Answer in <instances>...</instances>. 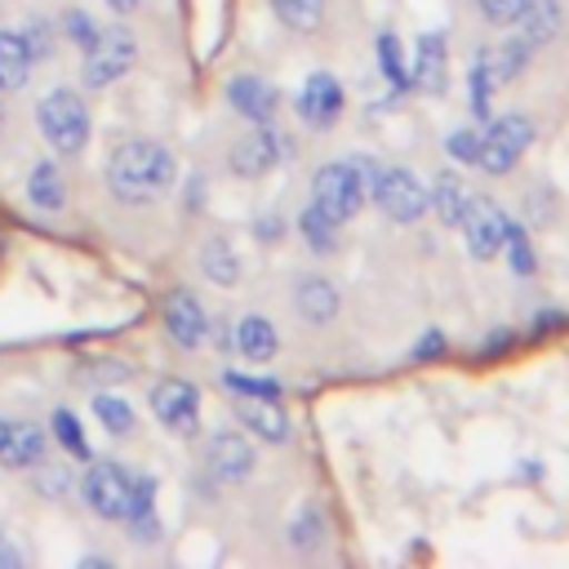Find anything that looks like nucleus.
I'll use <instances>...</instances> for the list:
<instances>
[{"mask_svg": "<svg viewBox=\"0 0 569 569\" xmlns=\"http://www.w3.org/2000/svg\"><path fill=\"white\" fill-rule=\"evenodd\" d=\"M160 316H164V329H169V338H173L178 347H200L209 320H204V307H200L187 289H173V293L164 298Z\"/></svg>", "mask_w": 569, "mask_h": 569, "instance_id": "9b49d317", "label": "nucleus"}, {"mask_svg": "<svg viewBox=\"0 0 569 569\" xmlns=\"http://www.w3.org/2000/svg\"><path fill=\"white\" fill-rule=\"evenodd\" d=\"M80 493H84L89 511H98L107 520H124L133 507V476H124L116 462H93L80 480Z\"/></svg>", "mask_w": 569, "mask_h": 569, "instance_id": "0eeeda50", "label": "nucleus"}, {"mask_svg": "<svg viewBox=\"0 0 569 569\" xmlns=\"http://www.w3.org/2000/svg\"><path fill=\"white\" fill-rule=\"evenodd\" d=\"M133 53H138V44H133V36L124 31V27H107V31H98L93 36V44L84 49V84L89 89H107L111 80H120L129 67H133Z\"/></svg>", "mask_w": 569, "mask_h": 569, "instance_id": "39448f33", "label": "nucleus"}, {"mask_svg": "<svg viewBox=\"0 0 569 569\" xmlns=\"http://www.w3.org/2000/svg\"><path fill=\"white\" fill-rule=\"evenodd\" d=\"M458 227H462L467 249H471L476 258H493V253H502V240H507V213H502L493 200H471Z\"/></svg>", "mask_w": 569, "mask_h": 569, "instance_id": "1a4fd4ad", "label": "nucleus"}, {"mask_svg": "<svg viewBox=\"0 0 569 569\" xmlns=\"http://www.w3.org/2000/svg\"><path fill=\"white\" fill-rule=\"evenodd\" d=\"M373 204L391 218V222H418L431 204V191L409 173V169H378L373 187H369Z\"/></svg>", "mask_w": 569, "mask_h": 569, "instance_id": "20e7f679", "label": "nucleus"}, {"mask_svg": "<svg viewBox=\"0 0 569 569\" xmlns=\"http://www.w3.org/2000/svg\"><path fill=\"white\" fill-rule=\"evenodd\" d=\"M107 4H111V9H116V13H129V9H133V4H138V0H107Z\"/></svg>", "mask_w": 569, "mask_h": 569, "instance_id": "4c0bfd02", "label": "nucleus"}, {"mask_svg": "<svg viewBox=\"0 0 569 569\" xmlns=\"http://www.w3.org/2000/svg\"><path fill=\"white\" fill-rule=\"evenodd\" d=\"M4 436H9V422L0 418V449H4Z\"/></svg>", "mask_w": 569, "mask_h": 569, "instance_id": "58836bf2", "label": "nucleus"}, {"mask_svg": "<svg viewBox=\"0 0 569 569\" xmlns=\"http://www.w3.org/2000/svg\"><path fill=\"white\" fill-rule=\"evenodd\" d=\"M93 413H98V422L111 431V436H124L129 427H133V409H129V400H120V396H93Z\"/></svg>", "mask_w": 569, "mask_h": 569, "instance_id": "bb28decb", "label": "nucleus"}, {"mask_svg": "<svg viewBox=\"0 0 569 569\" xmlns=\"http://www.w3.org/2000/svg\"><path fill=\"white\" fill-rule=\"evenodd\" d=\"M298 311H302L307 320L325 325V320L338 311V293H333V284H329V280H302V284H298Z\"/></svg>", "mask_w": 569, "mask_h": 569, "instance_id": "412c9836", "label": "nucleus"}, {"mask_svg": "<svg viewBox=\"0 0 569 569\" xmlns=\"http://www.w3.org/2000/svg\"><path fill=\"white\" fill-rule=\"evenodd\" d=\"M227 98H231V107H236L244 120H253V124H267V120L276 116V89H271L267 80H258V76H236V80L227 84Z\"/></svg>", "mask_w": 569, "mask_h": 569, "instance_id": "4468645a", "label": "nucleus"}, {"mask_svg": "<svg viewBox=\"0 0 569 569\" xmlns=\"http://www.w3.org/2000/svg\"><path fill=\"white\" fill-rule=\"evenodd\" d=\"M173 156L151 138H129L107 160V187L120 200H156L173 187Z\"/></svg>", "mask_w": 569, "mask_h": 569, "instance_id": "f257e3e1", "label": "nucleus"}, {"mask_svg": "<svg viewBox=\"0 0 569 569\" xmlns=\"http://www.w3.org/2000/svg\"><path fill=\"white\" fill-rule=\"evenodd\" d=\"M529 142H533V124H529L525 116H498V120L480 133L476 164H480L485 173H507V169L525 156Z\"/></svg>", "mask_w": 569, "mask_h": 569, "instance_id": "423d86ee", "label": "nucleus"}, {"mask_svg": "<svg viewBox=\"0 0 569 569\" xmlns=\"http://www.w3.org/2000/svg\"><path fill=\"white\" fill-rule=\"evenodd\" d=\"M49 427H53V436H58V445L62 449H71V453H89L84 449V436H80V422H76V413L71 409H53V418H49Z\"/></svg>", "mask_w": 569, "mask_h": 569, "instance_id": "c756f323", "label": "nucleus"}, {"mask_svg": "<svg viewBox=\"0 0 569 569\" xmlns=\"http://www.w3.org/2000/svg\"><path fill=\"white\" fill-rule=\"evenodd\" d=\"M209 462H213V471H218L222 480H244V476L253 471V445H249L240 431H222V436H213V445H209Z\"/></svg>", "mask_w": 569, "mask_h": 569, "instance_id": "2eb2a0df", "label": "nucleus"}, {"mask_svg": "<svg viewBox=\"0 0 569 569\" xmlns=\"http://www.w3.org/2000/svg\"><path fill=\"white\" fill-rule=\"evenodd\" d=\"M516 22L525 27V44H542V40L556 31L560 9H556V0H529V4H525V13H520Z\"/></svg>", "mask_w": 569, "mask_h": 569, "instance_id": "5701e85b", "label": "nucleus"}, {"mask_svg": "<svg viewBox=\"0 0 569 569\" xmlns=\"http://www.w3.org/2000/svg\"><path fill=\"white\" fill-rule=\"evenodd\" d=\"M36 124H40L44 142H53L62 156L80 151L89 138V111H84L76 89H49L36 107Z\"/></svg>", "mask_w": 569, "mask_h": 569, "instance_id": "7ed1b4c3", "label": "nucleus"}, {"mask_svg": "<svg viewBox=\"0 0 569 569\" xmlns=\"http://www.w3.org/2000/svg\"><path fill=\"white\" fill-rule=\"evenodd\" d=\"M378 58H382V71H387L391 84H405V80H409V76H405V62H400V44H396L391 31L378 36Z\"/></svg>", "mask_w": 569, "mask_h": 569, "instance_id": "2f4dec72", "label": "nucleus"}, {"mask_svg": "<svg viewBox=\"0 0 569 569\" xmlns=\"http://www.w3.org/2000/svg\"><path fill=\"white\" fill-rule=\"evenodd\" d=\"M280 160V138L271 129H253L249 138H240L227 156V164L240 173V178H262L271 164Z\"/></svg>", "mask_w": 569, "mask_h": 569, "instance_id": "f8f14e48", "label": "nucleus"}, {"mask_svg": "<svg viewBox=\"0 0 569 569\" xmlns=\"http://www.w3.org/2000/svg\"><path fill=\"white\" fill-rule=\"evenodd\" d=\"M67 31H71V40H76L80 49H89V44H93V36H98V27H93L84 13H67Z\"/></svg>", "mask_w": 569, "mask_h": 569, "instance_id": "c9c22d12", "label": "nucleus"}, {"mask_svg": "<svg viewBox=\"0 0 569 569\" xmlns=\"http://www.w3.org/2000/svg\"><path fill=\"white\" fill-rule=\"evenodd\" d=\"M373 173L378 164L369 160H333L316 173L311 182V209H320L329 222H347L356 218V209L365 204L369 187H373Z\"/></svg>", "mask_w": 569, "mask_h": 569, "instance_id": "f03ea898", "label": "nucleus"}, {"mask_svg": "<svg viewBox=\"0 0 569 569\" xmlns=\"http://www.w3.org/2000/svg\"><path fill=\"white\" fill-rule=\"evenodd\" d=\"M31 44L18 31H0V89H22L31 76Z\"/></svg>", "mask_w": 569, "mask_h": 569, "instance_id": "f3484780", "label": "nucleus"}, {"mask_svg": "<svg viewBox=\"0 0 569 569\" xmlns=\"http://www.w3.org/2000/svg\"><path fill=\"white\" fill-rule=\"evenodd\" d=\"M320 529H325L320 507H302L298 520H293V529H289V542H293V547H316V542H320Z\"/></svg>", "mask_w": 569, "mask_h": 569, "instance_id": "7c9ffc66", "label": "nucleus"}, {"mask_svg": "<svg viewBox=\"0 0 569 569\" xmlns=\"http://www.w3.org/2000/svg\"><path fill=\"white\" fill-rule=\"evenodd\" d=\"M18 565H22V551H18L13 542L0 538V569H18Z\"/></svg>", "mask_w": 569, "mask_h": 569, "instance_id": "e433bc0d", "label": "nucleus"}, {"mask_svg": "<svg viewBox=\"0 0 569 569\" xmlns=\"http://www.w3.org/2000/svg\"><path fill=\"white\" fill-rule=\"evenodd\" d=\"M27 196H31V204H36V209H62L67 191H62L58 169H53V164H36V169H31V178H27Z\"/></svg>", "mask_w": 569, "mask_h": 569, "instance_id": "4be33fe9", "label": "nucleus"}, {"mask_svg": "<svg viewBox=\"0 0 569 569\" xmlns=\"http://www.w3.org/2000/svg\"><path fill=\"white\" fill-rule=\"evenodd\" d=\"M493 67H489V53L485 49H476L471 53V71H467V89H471V111L485 120L489 116V93H493Z\"/></svg>", "mask_w": 569, "mask_h": 569, "instance_id": "b1692460", "label": "nucleus"}, {"mask_svg": "<svg viewBox=\"0 0 569 569\" xmlns=\"http://www.w3.org/2000/svg\"><path fill=\"white\" fill-rule=\"evenodd\" d=\"M200 267H204V276H209V280H218V284H231V280L240 276V262L231 258V249H227L222 240H209V244H204Z\"/></svg>", "mask_w": 569, "mask_h": 569, "instance_id": "a878e982", "label": "nucleus"}, {"mask_svg": "<svg viewBox=\"0 0 569 569\" xmlns=\"http://www.w3.org/2000/svg\"><path fill=\"white\" fill-rule=\"evenodd\" d=\"M298 116H302L311 129H329V124L342 116V84H338L329 71L307 76V84L298 89Z\"/></svg>", "mask_w": 569, "mask_h": 569, "instance_id": "9d476101", "label": "nucleus"}, {"mask_svg": "<svg viewBox=\"0 0 569 569\" xmlns=\"http://www.w3.org/2000/svg\"><path fill=\"white\" fill-rule=\"evenodd\" d=\"M525 4H529V0H480V13H485L489 22H498V27H507V22H516V18L525 13Z\"/></svg>", "mask_w": 569, "mask_h": 569, "instance_id": "72a5a7b5", "label": "nucleus"}, {"mask_svg": "<svg viewBox=\"0 0 569 569\" xmlns=\"http://www.w3.org/2000/svg\"><path fill=\"white\" fill-rule=\"evenodd\" d=\"M449 156H458V160H471L476 164V151H480V133H471V129H458V133H449Z\"/></svg>", "mask_w": 569, "mask_h": 569, "instance_id": "f704fd0d", "label": "nucleus"}, {"mask_svg": "<svg viewBox=\"0 0 569 569\" xmlns=\"http://www.w3.org/2000/svg\"><path fill=\"white\" fill-rule=\"evenodd\" d=\"M236 418H240L253 436H262V440H271V445H280V440L289 436V418H284V409L276 405V396H236Z\"/></svg>", "mask_w": 569, "mask_h": 569, "instance_id": "ddd939ff", "label": "nucleus"}, {"mask_svg": "<svg viewBox=\"0 0 569 569\" xmlns=\"http://www.w3.org/2000/svg\"><path fill=\"white\" fill-rule=\"evenodd\" d=\"M333 231H338V222H329L320 209H307V213H302V236H307V244H311L316 253H329V249H333Z\"/></svg>", "mask_w": 569, "mask_h": 569, "instance_id": "cd10ccee", "label": "nucleus"}, {"mask_svg": "<svg viewBox=\"0 0 569 569\" xmlns=\"http://www.w3.org/2000/svg\"><path fill=\"white\" fill-rule=\"evenodd\" d=\"M467 204H471V196H467L462 178L458 173H440L436 187H431V209L440 213V222H462Z\"/></svg>", "mask_w": 569, "mask_h": 569, "instance_id": "aec40b11", "label": "nucleus"}, {"mask_svg": "<svg viewBox=\"0 0 569 569\" xmlns=\"http://www.w3.org/2000/svg\"><path fill=\"white\" fill-rule=\"evenodd\" d=\"M0 124H4V107H0Z\"/></svg>", "mask_w": 569, "mask_h": 569, "instance_id": "ea45409f", "label": "nucleus"}, {"mask_svg": "<svg viewBox=\"0 0 569 569\" xmlns=\"http://www.w3.org/2000/svg\"><path fill=\"white\" fill-rule=\"evenodd\" d=\"M0 458H4V467H36L44 458V431L31 422H9Z\"/></svg>", "mask_w": 569, "mask_h": 569, "instance_id": "a211bd4d", "label": "nucleus"}, {"mask_svg": "<svg viewBox=\"0 0 569 569\" xmlns=\"http://www.w3.org/2000/svg\"><path fill=\"white\" fill-rule=\"evenodd\" d=\"M222 382L231 387V396H276V391H280L276 382H267V378H249V373H236V369H227Z\"/></svg>", "mask_w": 569, "mask_h": 569, "instance_id": "473e14b6", "label": "nucleus"}, {"mask_svg": "<svg viewBox=\"0 0 569 569\" xmlns=\"http://www.w3.org/2000/svg\"><path fill=\"white\" fill-rule=\"evenodd\" d=\"M276 18L293 31H311L320 18H325V0H271Z\"/></svg>", "mask_w": 569, "mask_h": 569, "instance_id": "393cba45", "label": "nucleus"}, {"mask_svg": "<svg viewBox=\"0 0 569 569\" xmlns=\"http://www.w3.org/2000/svg\"><path fill=\"white\" fill-rule=\"evenodd\" d=\"M445 40L436 36V31H427L422 40H418V49H413V76H409V84L413 89H422V93H440L445 89Z\"/></svg>", "mask_w": 569, "mask_h": 569, "instance_id": "dca6fc26", "label": "nucleus"}, {"mask_svg": "<svg viewBox=\"0 0 569 569\" xmlns=\"http://www.w3.org/2000/svg\"><path fill=\"white\" fill-rule=\"evenodd\" d=\"M151 413L169 427V431H196V418H200V396L187 378H160L151 387Z\"/></svg>", "mask_w": 569, "mask_h": 569, "instance_id": "6e6552de", "label": "nucleus"}, {"mask_svg": "<svg viewBox=\"0 0 569 569\" xmlns=\"http://www.w3.org/2000/svg\"><path fill=\"white\" fill-rule=\"evenodd\" d=\"M236 347L249 356V360H271L276 356V347H280V338H276V329H271V320H262V316H244L240 325H236Z\"/></svg>", "mask_w": 569, "mask_h": 569, "instance_id": "6ab92c4d", "label": "nucleus"}, {"mask_svg": "<svg viewBox=\"0 0 569 569\" xmlns=\"http://www.w3.org/2000/svg\"><path fill=\"white\" fill-rule=\"evenodd\" d=\"M502 249H507L511 271H520V276H529V271H533V249H529L525 227H511V222H507V240H502Z\"/></svg>", "mask_w": 569, "mask_h": 569, "instance_id": "c85d7f7f", "label": "nucleus"}]
</instances>
